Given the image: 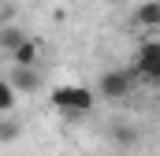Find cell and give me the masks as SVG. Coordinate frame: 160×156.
Segmentation results:
<instances>
[{
    "instance_id": "1",
    "label": "cell",
    "mask_w": 160,
    "mask_h": 156,
    "mask_svg": "<svg viewBox=\"0 0 160 156\" xmlns=\"http://www.w3.org/2000/svg\"><path fill=\"white\" fill-rule=\"evenodd\" d=\"M130 75H134V82H145V85L160 82V45H157V37L142 41V48H138V56L130 63Z\"/></svg>"
},
{
    "instance_id": "2",
    "label": "cell",
    "mask_w": 160,
    "mask_h": 156,
    "mask_svg": "<svg viewBox=\"0 0 160 156\" xmlns=\"http://www.w3.org/2000/svg\"><path fill=\"white\" fill-rule=\"evenodd\" d=\"M93 89H86V85H56L52 89V108H60V112H67V115H86V112H93Z\"/></svg>"
},
{
    "instance_id": "3",
    "label": "cell",
    "mask_w": 160,
    "mask_h": 156,
    "mask_svg": "<svg viewBox=\"0 0 160 156\" xmlns=\"http://www.w3.org/2000/svg\"><path fill=\"white\" fill-rule=\"evenodd\" d=\"M134 75H130V67H123V71H104L101 75V97L104 100H127L130 93H134Z\"/></svg>"
},
{
    "instance_id": "4",
    "label": "cell",
    "mask_w": 160,
    "mask_h": 156,
    "mask_svg": "<svg viewBox=\"0 0 160 156\" xmlns=\"http://www.w3.org/2000/svg\"><path fill=\"white\" fill-rule=\"evenodd\" d=\"M41 63V45L30 37H22L15 48H11V67H38Z\"/></svg>"
},
{
    "instance_id": "5",
    "label": "cell",
    "mask_w": 160,
    "mask_h": 156,
    "mask_svg": "<svg viewBox=\"0 0 160 156\" xmlns=\"http://www.w3.org/2000/svg\"><path fill=\"white\" fill-rule=\"evenodd\" d=\"M15 93H34L41 85V75H38V67H11V82H8Z\"/></svg>"
},
{
    "instance_id": "6",
    "label": "cell",
    "mask_w": 160,
    "mask_h": 156,
    "mask_svg": "<svg viewBox=\"0 0 160 156\" xmlns=\"http://www.w3.org/2000/svg\"><path fill=\"white\" fill-rule=\"evenodd\" d=\"M130 19H134V26H142V30H157V26H160V4H157V0L138 4Z\"/></svg>"
},
{
    "instance_id": "7",
    "label": "cell",
    "mask_w": 160,
    "mask_h": 156,
    "mask_svg": "<svg viewBox=\"0 0 160 156\" xmlns=\"http://www.w3.org/2000/svg\"><path fill=\"white\" fill-rule=\"evenodd\" d=\"M15 100H19V93H15V89L8 85V78H0V115H11Z\"/></svg>"
},
{
    "instance_id": "8",
    "label": "cell",
    "mask_w": 160,
    "mask_h": 156,
    "mask_svg": "<svg viewBox=\"0 0 160 156\" xmlns=\"http://www.w3.org/2000/svg\"><path fill=\"white\" fill-rule=\"evenodd\" d=\"M15 138H19V123L15 119H4L0 123V141H15Z\"/></svg>"
},
{
    "instance_id": "9",
    "label": "cell",
    "mask_w": 160,
    "mask_h": 156,
    "mask_svg": "<svg viewBox=\"0 0 160 156\" xmlns=\"http://www.w3.org/2000/svg\"><path fill=\"white\" fill-rule=\"evenodd\" d=\"M19 41H22V34H19V30H11V26H8V30H0V45H4L8 52H11Z\"/></svg>"
}]
</instances>
